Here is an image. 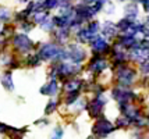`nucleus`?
<instances>
[{
    "label": "nucleus",
    "mask_w": 149,
    "mask_h": 139,
    "mask_svg": "<svg viewBox=\"0 0 149 139\" xmlns=\"http://www.w3.org/2000/svg\"><path fill=\"white\" fill-rule=\"evenodd\" d=\"M102 100L100 99H96L95 102H92L91 104H89V114H91L92 117H97L99 115V113L102 110Z\"/></svg>",
    "instance_id": "423d86ee"
},
{
    "label": "nucleus",
    "mask_w": 149,
    "mask_h": 139,
    "mask_svg": "<svg viewBox=\"0 0 149 139\" xmlns=\"http://www.w3.org/2000/svg\"><path fill=\"white\" fill-rule=\"evenodd\" d=\"M91 43H92L93 50H96V52H103V50H107V49H109V45H107L106 40L102 39V38H93Z\"/></svg>",
    "instance_id": "39448f33"
},
{
    "label": "nucleus",
    "mask_w": 149,
    "mask_h": 139,
    "mask_svg": "<svg viewBox=\"0 0 149 139\" xmlns=\"http://www.w3.org/2000/svg\"><path fill=\"white\" fill-rule=\"evenodd\" d=\"M58 53H60V50L54 45H45L42 47V50H40V57L47 60V59H52V57H56Z\"/></svg>",
    "instance_id": "f03ea898"
},
{
    "label": "nucleus",
    "mask_w": 149,
    "mask_h": 139,
    "mask_svg": "<svg viewBox=\"0 0 149 139\" xmlns=\"http://www.w3.org/2000/svg\"><path fill=\"white\" fill-rule=\"evenodd\" d=\"M143 4H145V10L149 13V0H143Z\"/></svg>",
    "instance_id": "2eb2a0df"
},
{
    "label": "nucleus",
    "mask_w": 149,
    "mask_h": 139,
    "mask_svg": "<svg viewBox=\"0 0 149 139\" xmlns=\"http://www.w3.org/2000/svg\"><path fill=\"white\" fill-rule=\"evenodd\" d=\"M132 80H134V71L132 70H130V68L121 70V73H120V82L123 85H130L132 82Z\"/></svg>",
    "instance_id": "20e7f679"
},
{
    "label": "nucleus",
    "mask_w": 149,
    "mask_h": 139,
    "mask_svg": "<svg viewBox=\"0 0 149 139\" xmlns=\"http://www.w3.org/2000/svg\"><path fill=\"white\" fill-rule=\"evenodd\" d=\"M40 92L45 93V95H50V96L56 95V92H57V82H56V81H52L50 84H46V85L40 89Z\"/></svg>",
    "instance_id": "0eeeda50"
},
{
    "label": "nucleus",
    "mask_w": 149,
    "mask_h": 139,
    "mask_svg": "<svg viewBox=\"0 0 149 139\" xmlns=\"http://www.w3.org/2000/svg\"><path fill=\"white\" fill-rule=\"evenodd\" d=\"M86 1H93V0H86Z\"/></svg>",
    "instance_id": "f3484780"
},
{
    "label": "nucleus",
    "mask_w": 149,
    "mask_h": 139,
    "mask_svg": "<svg viewBox=\"0 0 149 139\" xmlns=\"http://www.w3.org/2000/svg\"><path fill=\"white\" fill-rule=\"evenodd\" d=\"M97 27H99V24H97V22H92L91 25H89V28H88L86 31L91 33V35H93V33H96V32H97V29H99Z\"/></svg>",
    "instance_id": "f8f14e48"
},
{
    "label": "nucleus",
    "mask_w": 149,
    "mask_h": 139,
    "mask_svg": "<svg viewBox=\"0 0 149 139\" xmlns=\"http://www.w3.org/2000/svg\"><path fill=\"white\" fill-rule=\"evenodd\" d=\"M142 71L143 73H149V61H146V63L142 64Z\"/></svg>",
    "instance_id": "4468645a"
},
{
    "label": "nucleus",
    "mask_w": 149,
    "mask_h": 139,
    "mask_svg": "<svg viewBox=\"0 0 149 139\" xmlns=\"http://www.w3.org/2000/svg\"><path fill=\"white\" fill-rule=\"evenodd\" d=\"M128 124H130V120L127 117H120L117 120V127H127Z\"/></svg>",
    "instance_id": "9b49d317"
},
{
    "label": "nucleus",
    "mask_w": 149,
    "mask_h": 139,
    "mask_svg": "<svg viewBox=\"0 0 149 139\" xmlns=\"http://www.w3.org/2000/svg\"><path fill=\"white\" fill-rule=\"evenodd\" d=\"M63 138V129L61 128H56L50 135V139H61Z\"/></svg>",
    "instance_id": "9d476101"
},
{
    "label": "nucleus",
    "mask_w": 149,
    "mask_h": 139,
    "mask_svg": "<svg viewBox=\"0 0 149 139\" xmlns=\"http://www.w3.org/2000/svg\"><path fill=\"white\" fill-rule=\"evenodd\" d=\"M99 1H100V3H104V1H106V0H99Z\"/></svg>",
    "instance_id": "dca6fc26"
},
{
    "label": "nucleus",
    "mask_w": 149,
    "mask_h": 139,
    "mask_svg": "<svg viewBox=\"0 0 149 139\" xmlns=\"http://www.w3.org/2000/svg\"><path fill=\"white\" fill-rule=\"evenodd\" d=\"M14 45H15V47H18L19 50H22V52H26L28 49H31V46H32L31 40L28 39L26 36H24V35H18V36H15Z\"/></svg>",
    "instance_id": "7ed1b4c3"
},
{
    "label": "nucleus",
    "mask_w": 149,
    "mask_h": 139,
    "mask_svg": "<svg viewBox=\"0 0 149 139\" xmlns=\"http://www.w3.org/2000/svg\"><path fill=\"white\" fill-rule=\"evenodd\" d=\"M102 31H103L104 35H107V36H113L114 33H116V27L111 24V22H106L102 28Z\"/></svg>",
    "instance_id": "6e6552de"
},
{
    "label": "nucleus",
    "mask_w": 149,
    "mask_h": 139,
    "mask_svg": "<svg viewBox=\"0 0 149 139\" xmlns=\"http://www.w3.org/2000/svg\"><path fill=\"white\" fill-rule=\"evenodd\" d=\"M1 84L6 86L7 89H13V81H11V74L6 73L1 77Z\"/></svg>",
    "instance_id": "1a4fd4ad"
},
{
    "label": "nucleus",
    "mask_w": 149,
    "mask_h": 139,
    "mask_svg": "<svg viewBox=\"0 0 149 139\" xmlns=\"http://www.w3.org/2000/svg\"><path fill=\"white\" fill-rule=\"evenodd\" d=\"M54 109H56V102H53V100H52V102L47 104V107H46V114H50Z\"/></svg>",
    "instance_id": "ddd939ff"
},
{
    "label": "nucleus",
    "mask_w": 149,
    "mask_h": 139,
    "mask_svg": "<svg viewBox=\"0 0 149 139\" xmlns=\"http://www.w3.org/2000/svg\"><path fill=\"white\" fill-rule=\"evenodd\" d=\"M88 139H93V138H88Z\"/></svg>",
    "instance_id": "a211bd4d"
},
{
    "label": "nucleus",
    "mask_w": 149,
    "mask_h": 139,
    "mask_svg": "<svg viewBox=\"0 0 149 139\" xmlns=\"http://www.w3.org/2000/svg\"><path fill=\"white\" fill-rule=\"evenodd\" d=\"M113 129H114V127H113V124H111L110 121H107L106 118H102L93 125V129H92V131H93V133L97 135V136H106V135L110 133Z\"/></svg>",
    "instance_id": "f257e3e1"
}]
</instances>
